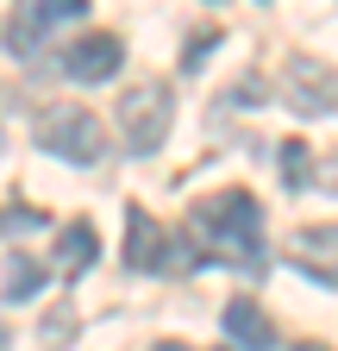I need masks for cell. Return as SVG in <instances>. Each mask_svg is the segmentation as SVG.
I'll return each mask as SVG.
<instances>
[{"label":"cell","mask_w":338,"mask_h":351,"mask_svg":"<svg viewBox=\"0 0 338 351\" xmlns=\"http://www.w3.org/2000/svg\"><path fill=\"white\" fill-rule=\"evenodd\" d=\"M188 232L207 245L200 263H232V270L244 276H263V207L257 195H244V189H220V195H207L194 213H188Z\"/></svg>","instance_id":"obj_1"},{"label":"cell","mask_w":338,"mask_h":351,"mask_svg":"<svg viewBox=\"0 0 338 351\" xmlns=\"http://www.w3.org/2000/svg\"><path fill=\"white\" fill-rule=\"evenodd\" d=\"M169 119H176V95H169V82H132L119 95V138H125V151L132 157H151V151H163V138H169Z\"/></svg>","instance_id":"obj_2"},{"label":"cell","mask_w":338,"mask_h":351,"mask_svg":"<svg viewBox=\"0 0 338 351\" xmlns=\"http://www.w3.org/2000/svg\"><path fill=\"white\" fill-rule=\"evenodd\" d=\"M38 145H44L51 157H63V163H101L107 125L94 119V107L57 101V107H44V119H38Z\"/></svg>","instance_id":"obj_3"},{"label":"cell","mask_w":338,"mask_h":351,"mask_svg":"<svg viewBox=\"0 0 338 351\" xmlns=\"http://www.w3.org/2000/svg\"><path fill=\"white\" fill-rule=\"evenodd\" d=\"M282 101L301 113V119L338 113V69L326 57H288L282 63Z\"/></svg>","instance_id":"obj_4"},{"label":"cell","mask_w":338,"mask_h":351,"mask_svg":"<svg viewBox=\"0 0 338 351\" xmlns=\"http://www.w3.org/2000/svg\"><path fill=\"white\" fill-rule=\"evenodd\" d=\"M81 13H88V0H19L13 19H7V51L13 57H38V51H44V38L63 19H81Z\"/></svg>","instance_id":"obj_5"},{"label":"cell","mask_w":338,"mask_h":351,"mask_svg":"<svg viewBox=\"0 0 338 351\" xmlns=\"http://www.w3.org/2000/svg\"><path fill=\"white\" fill-rule=\"evenodd\" d=\"M288 263L301 276H313V282H326V289H338V219H320V226H301L288 239Z\"/></svg>","instance_id":"obj_6"},{"label":"cell","mask_w":338,"mask_h":351,"mask_svg":"<svg viewBox=\"0 0 338 351\" xmlns=\"http://www.w3.org/2000/svg\"><path fill=\"white\" fill-rule=\"evenodd\" d=\"M119 63H125V44L113 32H88V38H75L63 51V75L69 82H107Z\"/></svg>","instance_id":"obj_7"},{"label":"cell","mask_w":338,"mask_h":351,"mask_svg":"<svg viewBox=\"0 0 338 351\" xmlns=\"http://www.w3.org/2000/svg\"><path fill=\"white\" fill-rule=\"evenodd\" d=\"M125 263H132V270H163L169 263V232L144 207H125Z\"/></svg>","instance_id":"obj_8"},{"label":"cell","mask_w":338,"mask_h":351,"mask_svg":"<svg viewBox=\"0 0 338 351\" xmlns=\"http://www.w3.org/2000/svg\"><path fill=\"white\" fill-rule=\"evenodd\" d=\"M226 332H232L238 351H270V345H276V320H270L250 295H232V301H226Z\"/></svg>","instance_id":"obj_9"},{"label":"cell","mask_w":338,"mask_h":351,"mask_svg":"<svg viewBox=\"0 0 338 351\" xmlns=\"http://www.w3.org/2000/svg\"><path fill=\"white\" fill-rule=\"evenodd\" d=\"M101 257V239L88 219H75V226L57 232V263H63V276H88V263Z\"/></svg>","instance_id":"obj_10"},{"label":"cell","mask_w":338,"mask_h":351,"mask_svg":"<svg viewBox=\"0 0 338 351\" xmlns=\"http://www.w3.org/2000/svg\"><path fill=\"white\" fill-rule=\"evenodd\" d=\"M276 157H282V182H288V189H307V182H313V157H320V151H307L301 138H288Z\"/></svg>","instance_id":"obj_11"},{"label":"cell","mask_w":338,"mask_h":351,"mask_svg":"<svg viewBox=\"0 0 338 351\" xmlns=\"http://www.w3.org/2000/svg\"><path fill=\"white\" fill-rule=\"evenodd\" d=\"M38 282H44V263H31V257H7V301L38 295Z\"/></svg>","instance_id":"obj_12"},{"label":"cell","mask_w":338,"mask_h":351,"mask_svg":"<svg viewBox=\"0 0 338 351\" xmlns=\"http://www.w3.org/2000/svg\"><path fill=\"white\" fill-rule=\"evenodd\" d=\"M263 95H270V88H263V75H244L238 88H226V95H220V107H232V113H244L250 101H257V107H263Z\"/></svg>","instance_id":"obj_13"},{"label":"cell","mask_w":338,"mask_h":351,"mask_svg":"<svg viewBox=\"0 0 338 351\" xmlns=\"http://www.w3.org/2000/svg\"><path fill=\"white\" fill-rule=\"evenodd\" d=\"M44 226V213L38 207H13V213H0V232H38Z\"/></svg>","instance_id":"obj_14"},{"label":"cell","mask_w":338,"mask_h":351,"mask_svg":"<svg viewBox=\"0 0 338 351\" xmlns=\"http://www.w3.org/2000/svg\"><path fill=\"white\" fill-rule=\"evenodd\" d=\"M38 332H44V345H69V339H75V314H44V326H38Z\"/></svg>","instance_id":"obj_15"},{"label":"cell","mask_w":338,"mask_h":351,"mask_svg":"<svg viewBox=\"0 0 338 351\" xmlns=\"http://www.w3.org/2000/svg\"><path fill=\"white\" fill-rule=\"evenodd\" d=\"M213 44H220V32H200V38H188V57H182V69L194 75V69L207 63V51H213Z\"/></svg>","instance_id":"obj_16"},{"label":"cell","mask_w":338,"mask_h":351,"mask_svg":"<svg viewBox=\"0 0 338 351\" xmlns=\"http://www.w3.org/2000/svg\"><path fill=\"white\" fill-rule=\"evenodd\" d=\"M313 182H326V189H338V151H326V163H313Z\"/></svg>","instance_id":"obj_17"},{"label":"cell","mask_w":338,"mask_h":351,"mask_svg":"<svg viewBox=\"0 0 338 351\" xmlns=\"http://www.w3.org/2000/svg\"><path fill=\"white\" fill-rule=\"evenodd\" d=\"M157 351H188V345H176V339H163V345H157Z\"/></svg>","instance_id":"obj_18"},{"label":"cell","mask_w":338,"mask_h":351,"mask_svg":"<svg viewBox=\"0 0 338 351\" xmlns=\"http://www.w3.org/2000/svg\"><path fill=\"white\" fill-rule=\"evenodd\" d=\"M294 351H326V345H294Z\"/></svg>","instance_id":"obj_19"},{"label":"cell","mask_w":338,"mask_h":351,"mask_svg":"<svg viewBox=\"0 0 338 351\" xmlns=\"http://www.w3.org/2000/svg\"><path fill=\"white\" fill-rule=\"evenodd\" d=\"M0 351H7V326H0Z\"/></svg>","instance_id":"obj_20"}]
</instances>
